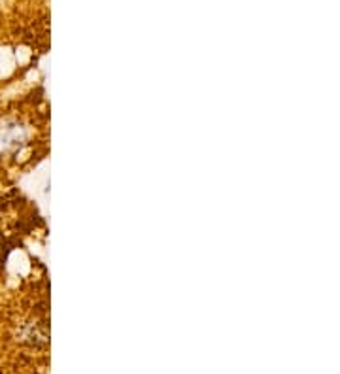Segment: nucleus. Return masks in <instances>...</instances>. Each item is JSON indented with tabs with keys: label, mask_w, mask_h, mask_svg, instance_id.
I'll return each instance as SVG.
<instances>
[{
	"label": "nucleus",
	"mask_w": 340,
	"mask_h": 374,
	"mask_svg": "<svg viewBox=\"0 0 340 374\" xmlns=\"http://www.w3.org/2000/svg\"><path fill=\"white\" fill-rule=\"evenodd\" d=\"M52 157L47 82L0 99V189L15 187Z\"/></svg>",
	"instance_id": "nucleus-2"
},
{
	"label": "nucleus",
	"mask_w": 340,
	"mask_h": 374,
	"mask_svg": "<svg viewBox=\"0 0 340 374\" xmlns=\"http://www.w3.org/2000/svg\"><path fill=\"white\" fill-rule=\"evenodd\" d=\"M52 323L49 222L23 187L0 189V374H40Z\"/></svg>",
	"instance_id": "nucleus-1"
},
{
	"label": "nucleus",
	"mask_w": 340,
	"mask_h": 374,
	"mask_svg": "<svg viewBox=\"0 0 340 374\" xmlns=\"http://www.w3.org/2000/svg\"><path fill=\"white\" fill-rule=\"evenodd\" d=\"M49 47L47 0H4L0 4V99L45 82Z\"/></svg>",
	"instance_id": "nucleus-3"
}]
</instances>
